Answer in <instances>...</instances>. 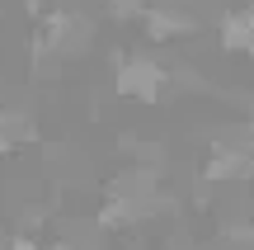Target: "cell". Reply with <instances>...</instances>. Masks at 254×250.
<instances>
[{"label": "cell", "mask_w": 254, "mask_h": 250, "mask_svg": "<svg viewBox=\"0 0 254 250\" xmlns=\"http://www.w3.org/2000/svg\"><path fill=\"white\" fill-rule=\"evenodd\" d=\"M217 38H221V52L226 57H250L254 62V5L226 9L217 19Z\"/></svg>", "instance_id": "4"}, {"label": "cell", "mask_w": 254, "mask_h": 250, "mask_svg": "<svg viewBox=\"0 0 254 250\" xmlns=\"http://www.w3.org/2000/svg\"><path fill=\"white\" fill-rule=\"evenodd\" d=\"M99 5H104V14H109L113 24H141L151 0H99Z\"/></svg>", "instance_id": "5"}, {"label": "cell", "mask_w": 254, "mask_h": 250, "mask_svg": "<svg viewBox=\"0 0 254 250\" xmlns=\"http://www.w3.org/2000/svg\"><path fill=\"white\" fill-rule=\"evenodd\" d=\"M113 90L136 104H165L174 94V76H170V66H160L146 52H132V57L113 52Z\"/></svg>", "instance_id": "2"}, {"label": "cell", "mask_w": 254, "mask_h": 250, "mask_svg": "<svg viewBox=\"0 0 254 250\" xmlns=\"http://www.w3.org/2000/svg\"><path fill=\"white\" fill-rule=\"evenodd\" d=\"M24 9H28V14H43V9H47V0H24Z\"/></svg>", "instance_id": "9"}, {"label": "cell", "mask_w": 254, "mask_h": 250, "mask_svg": "<svg viewBox=\"0 0 254 250\" xmlns=\"http://www.w3.org/2000/svg\"><path fill=\"white\" fill-rule=\"evenodd\" d=\"M94 19L85 14L80 5H71V0H62V5L43 9L38 14V33H33V62L43 66L47 57L52 62H75V57H85L94 47Z\"/></svg>", "instance_id": "1"}, {"label": "cell", "mask_w": 254, "mask_h": 250, "mask_svg": "<svg viewBox=\"0 0 254 250\" xmlns=\"http://www.w3.org/2000/svg\"><path fill=\"white\" fill-rule=\"evenodd\" d=\"M5 250H47V246H43V241H33L28 232H19V236H9V241H5Z\"/></svg>", "instance_id": "7"}, {"label": "cell", "mask_w": 254, "mask_h": 250, "mask_svg": "<svg viewBox=\"0 0 254 250\" xmlns=\"http://www.w3.org/2000/svg\"><path fill=\"white\" fill-rule=\"evenodd\" d=\"M14 147H19V142H14V137H9V132H5V128H0V156H9V151H14Z\"/></svg>", "instance_id": "8"}, {"label": "cell", "mask_w": 254, "mask_h": 250, "mask_svg": "<svg viewBox=\"0 0 254 250\" xmlns=\"http://www.w3.org/2000/svg\"><path fill=\"white\" fill-rule=\"evenodd\" d=\"M221 241L231 250H254V222H226L221 227Z\"/></svg>", "instance_id": "6"}, {"label": "cell", "mask_w": 254, "mask_h": 250, "mask_svg": "<svg viewBox=\"0 0 254 250\" xmlns=\"http://www.w3.org/2000/svg\"><path fill=\"white\" fill-rule=\"evenodd\" d=\"M202 19L189 9V0H151L141 14V33L146 43L165 47V43H184V38H198Z\"/></svg>", "instance_id": "3"}]
</instances>
